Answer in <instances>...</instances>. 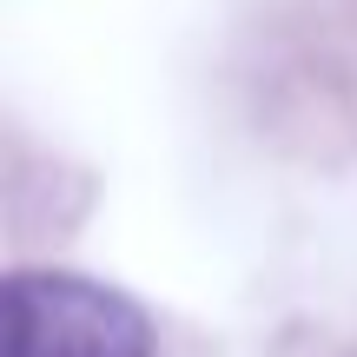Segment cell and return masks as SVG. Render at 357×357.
I'll return each instance as SVG.
<instances>
[{
    "instance_id": "obj_1",
    "label": "cell",
    "mask_w": 357,
    "mask_h": 357,
    "mask_svg": "<svg viewBox=\"0 0 357 357\" xmlns=\"http://www.w3.org/2000/svg\"><path fill=\"white\" fill-rule=\"evenodd\" d=\"M7 357H153V318L113 284L73 271H13L0 291Z\"/></svg>"
}]
</instances>
